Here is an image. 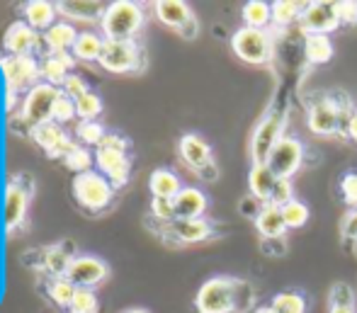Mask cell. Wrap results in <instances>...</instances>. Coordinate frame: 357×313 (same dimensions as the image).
Segmentation results:
<instances>
[{"mask_svg": "<svg viewBox=\"0 0 357 313\" xmlns=\"http://www.w3.org/2000/svg\"><path fill=\"white\" fill-rule=\"evenodd\" d=\"M335 15L340 22H357V3H335Z\"/></svg>", "mask_w": 357, "mask_h": 313, "instance_id": "45", "label": "cell"}, {"mask_svg": "<svg viewBox=\"0 0 357 313\" xmlns=\"http://www.w3.org/2000/svg\"><path fill=\"white\" fill-rule=\"evenodd\" d=\"M268 165L278 178H287L289 180L296 170H301L304 165V144H301L296 136H282L278 141V146L273 148L268 158Z\"/></svg>", "mask_w": 357, "mask_h": 313, "instance_id": "15", "label": "cell"}, {"mask_svg": "<svg viewBox=\"0 0 357 313\" xmlns=\"http://www.w3.org/2000/svg\"><path fill=\"white\" fill-rule=\"evenodd\" d=\"M98 63L105 70L117 75L139 73V70H144L146 63L144 47L137 39H105L102 56H100Z\"/></svg>", "mask_w": 357, "mask_h": 313, "instance_id": "5", "label": "cell"}, {"mask_svg": "<svg viewBox=\"0 0 357 313\" xmlns=\"http://www.w3.org/2000/svg\"><path fill=\"white\" fill-rule=\"evenodd\" d=\"M149 190L153 197H160V199H175L183 190L180 185V178L168 168H158L151 173V180H149Z\"/></svg>", "mask_w": 357, "mask_h": 313, "instance_id": "27", "label": "cell"}, {"mask_svg": "<svg viewBox=\"0 0 357 313\" xmlns=\"http://www.w3.org/2000/svg\"><path fill=\"white\" fill-rule=\"evenodd\" d=\"M328 313H355V309H350V306H331Z\"/></svg>", "mask_w": 357, "mask_h": 313, "instance_id": "48", "label": "cell"}, {"mask_svg": "<svg viewBox=\"0 0 357 313\" xmlns=\"http://www.w3.org/2000/svg\"><path fill=\"white\" fill-rule=\"evenodd\" d=\"M304 3H294V0H278L273 3V20L278 24H291L294 20H301L304 15Z\"/></svg>", "mask_w": 357, "mask_h": 313, "instance_id": "37", "label": "cell"}, {"mask_svg": "<svg viewBox=\"0 0 357 313\" xmlns=\"http://www.w3.org/2000/svg\"><path fill=\"white\" fill-rule=\"evenodd\" d=\"M98 311H100V299L95 294V289H78L75 287L68 313H98Z\"/></svg>", "mask_w": 357, "mask_h": 313, "instance_id": "38", "label": "cell"}, {"mask_svg": "<svg viewBox=\"0 0 357 313\" xmlns=\"http://www.w3.org/2000/svg\"><path fill=\"white\" fill-rule=\"evenodd\" d=\"M71 192L75 204L83 211H88V214H102L114 201V188L102 173H95V170L75 175L71 183Z\"/></svg>", "mask_w": 357, "mask_h": 313, "instance_id": "2", "label": "cell"}, {"mask_svg": "<svg viewBox=\"0 0 357 313\" xmlns=\"http://www.w3.org/2000/svg\"><path fill=\"white\" fill-rule=\"evenodd\" d=\"M340 122H343V114L335 107L331 100H324V102H316L314 107L309 109V129L314 134H335L338 131Z\"/></svg>", "mask_w": 357, "mask_h": 313, "instance_id": "19", "label": "cell"}, {"mask_svg": "<svg viewBox=\"0 0 357 313\" xmlns=\"http://www.w3.org/2000/svg\"><path fill=\"white\" fill-rule=\"evenodd\" d=\"M160 236H163L168 243L175 245H192L202 243V241L212 238L214 226L207 219H175L170 224H160Z\"/></svg>", "mask_w": 357, "mask_h": 313, "instance_id": "14", "label": "cell"}, {"mask_svg": "<svg viewBox=\"0 0 357 313\" xmlns=\"http://www.w3.org/2000/svg\"><path fill=\"white\" fill-rule=\"evenodd\" d=\"M343 236L345 238H357V209H350L343 216Z\"/></svg>", "mask_w": 357, "mask_h": 313, "instance_id": "46", "label": "cell"}, {"mask_svg": "<svg viewBox=\"0 0 357 313\" xmlns=\"http://www.w3.org/2000/svg\"><path fill=\"white\" fill-rule=\"evenodd\" d=\"M153 13L165 27L175 29L183 39H195L197 37V20H195V13L188 3L183 0H158L153 5Z\"/></svg>", "mask_w": 357, "mask_h": 313, "instance_id": "11", "label": "cell"}, {"mask_svg": "<svg viewBox=\"0 0 357 313\" xmlns=\"http://www.w3.org/2000/svg\"><path fill=\"white\" fill-rule=\"evenodd\" d=\"M270 306L275 313H306V299L299 291H280Z\"/></svg>", "mask_w": 357, "mask_h": 313, "instance_id": "35", "label": "cell"}, {"mask_svg": "<svg viewBox=\"0 0 357 313\" xmlns=\"http://www.w3.org/2000/svg\"><path fill=\"white\" fill-rule=\"evenodd\" d=\"M291 199H296L294 197V188H291V180H287V178H278V183H275V190H273V194H270V204H275V206H287Z\"/></svg>", "mask_w": 357, "mask_h": 313, "instance_id": "41", "label": "cell"}, {"mask_svg": "<svg viewBox=\"0 0 357 313\" xmlns=\"http://www.w3.org/2000/svg\"><path fill=\"white\" fill-rule=\"evenodd\" d=\"M255 226H258V231L265 236V241H280V238H284V234H287L282 209L270 204V201L268 204H260L258 216H255Z\"/></svg>", "mask_w": 357, "mask_h": 313, "instance_id": "22", "label": "cell"}, {"mask_svg": "<svg viewBox=\"0 0 357 313\" xmlns=\"http://www.w3.org/2000/svg\"><path fill=\"white\" fill-rule=\"evenodd\" d=\"M282 216H284L287 229H301V226H306V221L311 219V209H309V204H304L301 199H291L289 204L282 206Z\"/></svg>", "mask_w": 357, "mask_h": 313, "instance_id": "36", "label": "cell"}, {"mask_svg": "<svg viewBox=\"0 0 357 313\" xmlns=\"http://www.w3.org/2000/svg\"><path fill=\"white\" fill-rule=\"evenodd\" d=\"M109 277V265L98 255H75L66 280L78 289H98Z\"/></svg>", "mask_w": 357, "mask_h": 313, "instance_id": "13", "label": "cell"}, {"mask_svg": "<svg viewBox=\"0 0 357 313\" xmlns=\"http://www.w3.org/2000/svg\"><path fill=\"white\" fill-rule=\"evenodd\" d=\"M340 24L335 15V3H309L301 15V27L309 34H328Z\"/></svg>", "mask_w": 357, "mask_h": 313, "instance_id": "18", "label": "cell"}, {"mask_svg": "<svg viewBox=\"0 0 357 313\" xmlns=\"http://www.w3.org/2000/svg\"><path fill=\"white\" fill-rule=\"evenodd\" d=\"M275 183H278V175L268 168V165H253L248 173V188L253 199H258L260 204H268L270 194L275 190Z\"/></svg>", "mask_w": 357, "mask_h": 313, "instance_id": "26", "label": "cell"}, {"mask_svg": "<svg viewBox=\"0 0 357 313\" xmlns=\"http://www.w3.org/2000/svg\"><path fill=\"white\" fill-rule=\"evenodd\" d=\"M34 192V183L27 173H20L10 180L8 190H5V229L8 234H17L27 221L29 209V197Z\"/></svg>", "mask_w": 357, "mask_h": 313, "instance_id": "6", "label": "cell"}, {"mask_svg": "<svg viewBox=\"0 0 357 313\" xmlns=\"http://www.w3.org/2000/svg\"><path fill=\"white\" fill-rule=\"evenodd\" d=\"M0 68L8 80L10 98L13 93H29L32 88L39 85L42 78V61H37V56H0Z\"/></svg>", "mask_w": 357, "mask_h": 313, "instance_id": "9", "label": "cell"}, {"mask_svg": "<svg viewBox=\"0 0 357 313\" xmlns=\"http://www.w3.org/2000/svg\"><path fill=\"white\" fill-rule=\"evenodd\" d=\"M175 219H202L207 211V194L197 188H183L173 199Z\"/></svg>", "mask_w": 357, "mask_h": 313, "instance_id": "20", "label": "cell"}, {"mask_svg": "<svg viewBox=\"0 0 357 313\" xmlns=\"http://www.w3.org/2000/svg\"><path fill=\"white\" fill-rule=\"evenodd\" d=\"M93 160H95L93 151H90L88 146L78 144V141H75V144L71 146V151H68V153L63 155V165H66L68 170H73L75 175L88 173L90 165H93Z\"/></svg>", "mask_w": 357, "mask_h": 313, "instance_id": "32", "label": "cell"}, {"mask_svg": "<svg viewBox=\"0 0 357 313\" xmlns=\"http://www.w3.org/2000/svg\"><path fill=\"white\" fill-rule=\"evenodd\" d=\"M44 44H47V52L49 54H66L73 49L75 39H78V32L71 22H56L52 29L42 34Z\"/></svg>", "mask_w": 357, "mask_h": 313, "instance_id": "25", "label": "cell"}, {"mask_svg": "<svg viewBox=\"0 0 357 313\" xmlns=\"http://www.w3.org/2000/svg\"><path fill=\"white\" fill-rule=\"evenodd\" d=\"M73 66L75 59L73 54H47L42 61V78L47 80L49 85H56L61 88L66 83L68 75H73Z\"/></svg>", "mask_w": 357, "mask_h": 313, "instance_id": "23", "label": "cell"}, {"mask_svg": "<svg viewBox=\"0 0 357 313\" xmlns=\"http://www.w3.org/2000/svg\"><path fill=\"white\" fill-rule=\"evenodd\" d=\"M253 313H275L273 306H260V309H255Z\"/></svg>", "mask_w": 357, "mask_h": 313, "instance_id": "50", "label": "cell"}, {"mask_svg": "<svg viewBox=\"0 0 357 313\" xmlns=\"http://www.w3.org/2000/svg\"><path fill=\"white\" fill-rule=\"evenodd\" d=\"M119 313H151V311L142 309V306H132V309H124V311H119Z\"/></svg>", "mask_w": 357, "mask_h": 313, "instance_id": "49", "label": "cell"}, {"mask_svg": "<svg viewBox=\"0 0 357 313\" xmlns=\"http://www.w3.org/2000/svg\"><path fill=\"white\" fill-rule=\"evenodd\" d=\"M56 3H47V0H32V3L24 5L22 15H24V22L34 29V32H47L52 29L54 17H56Z\"/></svg>", "mask_w": 357, "mask_h": 313, "instance_id": "24", "label": "cell"}, {"mask_svg": "<svg viewBox=\"0 0 357 313\" xmlns=\"http://www.w3.org/2000/svg\"><path fill=\"white\" fill-rule=\"evenodd\" d=\"M44 289H47V296L54 301V304L68 311V306H71V301H73V294H75V287L66 280V277H52Z\"/></svg>", "mask_w": 357, "mask_h": 313, "instance_id": "31", "label": "cell"}, {"mask_svg": "<svg viewBox=\"0 0 357 313\" xmlns=\"http://www.w3.org/2000/svg\"><path fill=\"white\" fill-rule=\"evenodd\" d=\"M180 158L185 160L188 168H192L195 173H199L204 180H209V183L219 175V170H216V165H214L212 148H209V144L202 136L185 134L183 139H180Z\"/></svg>", "mask_w": 357, "mask_h": 313, "instance_id": "12", "label": "cell"}, {"mask_svg": "<svg viewBox=\"0 0 357 313\" xmlns=\"http://www.w3.org/2000/svg\"><path fill=\"white\" fill-rule=\"evenodd\" d=\"M29 134H32L34 144H37L39 148L49 155V158H61L63 160V155H66L68 151H71V146L75 144L71 136L66 134V129H63L61 124L52 122V119L44 122V124H37Z\"/></svg>", "mask_w": 357, "mask_h": 313, "instance_id": "16", "label": "cell"}, {"mask_svg": "<svg viewBox=\"0 0 357 313\" xmlns=\"http://www.w3.org/2000/svg\"><path fill=\"white\" fill-rule=\"evenodd\" d=\"M61 90L68 95V98H73V100H78V98H83L85 93H90V88H88V83H85L80 75H68L66 78V83L61 85Z\"/></svg>", "mask_w": 357, "mask_h": 313, "instance_id": "44", "label": "cell"}, {"mask_svg": "<svg viewBox=\"0 0 357 313\" xmlns=\"http://www.w3.org/2000/svg\"><path fill=\"white\" fill-rule=\"evenodd\" d=\"M241 280L234 277H212L199 287L195 296V309L199 313H236L238 311Z\"/></svg>", "mask_w": 357, "mask_h": 313, "instance_id": "4", "label": "cell"}, {"mask_svg": "<svg viewBox=\"0 0 357 313\" xmlns=\"http://www.w3.org/2000/svg\"><path fill=\"white\" fill-rule=\"evenodd\" d=\"M231 49L245 63H268L273 56V37L268 29L238 27L231 34Z\"/></svg>", "mask_w": 357, "mask_h": 313, "instance_id": "8", "label": "cell"}, {"mask_svg": "<svg viewBox=\"0 0 357 313\" xmlns=\"http://www.w3.org/2000/svg\"><path fill=\"white\" fill-rule=\"evenodd\" d=\"M59 95H61V88L49 85V83H39L37 88H32L27 95H24V102H22V109H20L17 122L27 124L29 131H32L37 124L49 122Z\"/></svg>", "mask_w": 357, "mask_h": 313, "instance_id": "7", "label": "cell"}, {"mask_svg": "<svg viewBox=\"0 0 357 313\" xmlns=\"http://www.w3.org/2000/svg\"><path fill=\"white\" fill-rule=\"evenodd\" d=\"M304 54L311 63H328L333 59V42L328 34H309L304 42Z\"/></svg>", "mask_w": 357, "mask_h": 313, "instance_id": "30", "label": "cell"}, {"mask_svg": "<svg viewBox=\"0 0 357 313\" xmlns=\"http://www.w3.org/2000/svg\"><path fill=\"white\" fill-rule=\"evenodd\" d=\"M331 306H350V309H355V294L353 289H350L348 284H335L333 289H331Z\"/></svg>", "mask_w": 357, "mask_h": 313, "instance_id": "43", "label": "cell"}, {"mask_svg": "<svg viewBox=\"0 0 357 313\" xmlns=\"http://www.w3.org/2000/svg\"><path fill=\"white\" fill-rule=\"evenodd\" d=\"M151 219L160 221V224H170V221H175L173 199H160V197H153V199H151Z\"/></svg>", "mask_w": 357, "mask_h": 313, "instance_id": "40", "label": "cell"}, {"mask_svg": "<svg viewBox=\"0 0 357 313\" xmlns=\"http://www.w3.org/2000/svg\"><path fill=\"white\" fill-rule=\"evenodd\" d=\"M144 8L132 0H117L107 5L102 15V34L105 39H137V34L144 29Z\"/></svg>", "mask_w": 357, "mask_h": 313, "instance_id": "3", "label": "cell"}, {"mask_svg": "<svg viewBox=\"0 0 357 313\" xmlns=\"http://www.w3.org/2000/svg\"><path fill=\"white\" fill-rule=\"evenodd\" d=\"M75 112H78L80 122H98V117L102 114V98L90 90L83 98L75 100Z\"/></svg>", "mask_w": 357, "mask_h": 313, "instance_id": "34", "label": "cell"}, {"mask_svg": "<svg viewBox=\"0 0 357 313\" xmlns=\"http://www.w3.org/2000/svg\"><path fill=\"white\" fill-rule=\"evenodd\" d=\"M340 194L350 209H357V173H345L340 180Z\"/></svg>", "mask_w": 357, "mask_h": 313, "instance_id": "42", "label": "cell"}, {"mask_svg": "<svg viewBox=\"0 0 357 313\" xmlns=\"http://www.w3.org/2000/svg\"><path fill=\"white\" fill-rule=\"evenodd\" d=\"M282 129H284V112L270 109V112L260 119L253 131V141H250V158H253V165L268 163L273 148L278 146V141L282 139Z\"/></svg>", "mask_w": 357, "mask_h": 313, "instance_id": "10", "label": "cell"}, {"mask_svg": "<svg viewBox=\"0 0 357 313\" xmlns=\"http://www.w3.org/2000/svg\"><path fill=\"white\" fill-rule=\"evenodd\" d=\"M132 141L122 136L119 131H107L102 144L95 148V163L100 173L109 180L114 190H122L132 178V158H129Z\"/></svg>", "mask_w": 357, "mask_h": 313, "instance_id": "1", "label": "cell"}, {"mask_svg": "<svg viewBox=\"0 0 357 313\" xmlns=\"http://www.w3.org/2000/svg\"><path fill=\"white\" fill-rule=\"evenodd\" d=\"M59 15L73 20V22H102V15L107 10V5L102 3H93V0H63V3H56Z\"/></svg>", "mask_w": 357, "mask_h": 313, "instance_id": "21", "label": "cell"}, {"mask_svg": "<svg viewBox=\"0 0 357 313\" xmlns=\"http://www.w3.org/2000/svg\"><path fill=\"white\" fill-rule=\"evenodd\" d=\"M105 49V39L95 32H80L78 39H75L71 54L75 61H100Z\"/></svg>", "mask_w": 357, "mask_h": 313, "instance_id": "28", "label": "cell"}, {"mask_svg": "<svg viewBox=\"0 0 357 313\" xmlns=\"http://www.w3.org/2000/svg\"><path fill=\"white\" fill-rule=\"evenodd\" d=\"M348 134H350V139L357 144V109L348 117Z\"/></svg>", "mask_w": 357, "mask_h": 313, "instance_id": "47", "label": "cell"}, {"mask_svg": "<svg viewBox=\"0 0 357 313\" xmlns=\"http://www.w3.org/2000/svg\"><path fill=\"white\" fill-rule=\"evenodd\" d=\"M241 17H243L245 27L250 29H268V24L273 22V3H265V0H250L241 10Z\"/></svg>", "mask_w": 357, "mask_h": 313, "instance_id": "29", "label": "cell"}, {"mask_svg": "<svg viewBox=\"0 0 357 313\" xmlns=\"http://www.w3.org/2000/svg\"><path fill=\"white\" fill-rule=\"evenodd\" d=\"M42 42L44 39L39 37V32H34L22 20H15L3 34V47L8 56H37V49Z\"/></svg>", "mask_w": 357, "mask_h": 313, "instance_id": "17", "label": "cell"}, {"mask_svg": "<svg viewBox=\"0 0 357 313\" xmlns=\"http://www.w3.org/2000/svg\"><path fill=\"white\" fill-rule=\"evenodd\" d=\"M107 126L102 122H78L75 124V139H78V144L83 146H93V148H98L100 144H102V139L107 136Z\"/></svg>", "mask_w": 357, "mask_h": 313, "instance_id": "33", "label": "cell"}, {"mask_svg": "<svg viewBox=\"0 0 357 313\" xmlns=\"http://www.w3.org/2000/svg\"><path fill=\"white\" fill-rule=\"evenodd\" d=\"M78 117V112H75V100L68 98L66 93L61 90V95H59L56 105H54V112H52V122L56 124H66V122H73V119Z\"/></svg>", "mask_w": 357, "mask_h": 313, "instance_id": "39", "label": "cell"}]
</instances>
